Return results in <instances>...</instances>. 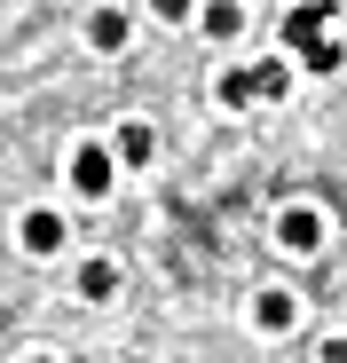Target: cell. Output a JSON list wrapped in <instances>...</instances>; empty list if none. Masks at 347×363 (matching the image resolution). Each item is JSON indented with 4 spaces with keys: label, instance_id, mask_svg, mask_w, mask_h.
I'll list each match as a JSON object with an SVG mask.
<instances>
[{
    "label": "cell",
    "instance_id": "obj_12",
    "mask_svg": "<svg viewBox=\"0 0 347 363\" xmlns=\"http://www.w3.org/2000/svg\"><path fill=\"white\" fill-rule=\"evenodd\" d=\"M150 16H166V24H190V16H198V0H150Z\"/></svg>",
    "mask_w": 347,
    "mask_h": 363
},
{
    "label": "cell",
    "instance_id": "obj_4",
    "mask_svg": "<svg viewBox=\"0 0 347 363\" xmlns=\"http://www.w3.org/2000/svg\"><path fill=\"white\" fill-rule=\"evenodd\" d=\"M245 87H253V103H284L292 95V64L284 55H261V64H245Z\"/></svg>",
    "mask_w": 347,
    "mask_h": 363
},
{
    "label": "cell",
    "instance_id": "obj_5",
    "mask_svg": "<svg viewBox=\"0 0 347 363\" xmlns=\"http://www.w3.org/2000/svg\"><path fill=\"white\" fill-rule=\"evenodd\" d=\"M127 40H135L127 9H95V16H87V48H95V55H119Z\"/></svg>",
    "mask_w": 347,
    "mask_h": 363
},
{
    "label": "cell",
    "instance_id": "obj_2",
    "mask_svg": "<svg viewBox=\"0 0 347 363\" xmlns=\"http://www.w3.org/2000/svg\"><path fill=\"white\" fill-rule=\"evenodd\" d=\"M16 229H24V253H40V261H55V253H64V237H72V221L55 213V206H32Z\"/></svg>",
    "mask_w": 347,
    "mask_h": 363
},
{
    "label": "cell",
    "instance_id": "obj_15",
    "mask_svg": "<svg viewBox=\"0 0 347 363\" xmlns=\"http://www.w3.org/2000/svg\"><path fill=\"white\" fill-rule=\"evenodd\" d=\"M300 9H324V0H300Z\"/></svg>",
    "mask_w": 347,
    "mask_h": 363
},
{
    "label": "cell",
    "instance_id": "obj_10",
    "mask_svg": "<svg viewBox=\"0 0 347 363\" xmlns=\"http://www.w3.org/2000/svg\"><path fill=\"white\" fill-rule=\"evenodd\" d=\"M79 292L87 300H110V292H119V261H79Z\"/></svg>",
    "mask_w": 347,
    "mask_h": 363
},
{
    "label": "cell",
    "instance_id": "obj_3",
    "mask_svg": "<svg viewBox=\"0 0 347 363\" xmlns=\"http://www.w3.org/2000/svg\"><path fill=\"white\" fill-rule=\"evenodd\" d=\"M276 245H284V253H316V245H324V213H316V206H284V213H276Z\"/></svg>",
    "mask_w": 347,
    "mask_h": 363
},
{
    "label": "cell",
    "instance_id": "obj_13",
    "mask_svg": "<svg viewBox=\"0 0 347 363\" xmlns=\"http://www.w3.org/2000/svg\"><path fill=\"white\" fill-rule=\"evenodd\" d=\"M324 363H347V340H324Z\"/></svg>",
    "mask_w": 347,
    "mask_h": 363
},
{
    "label": "cell",
    "instance_id": "obj_14",
    "mask_svg": "<svg viewBox=\"0 0 347 363\" xmlns=\"http://www.w3.org/2000/svg\"><path fill=\"white\" fill-rule=\"evenodd\" d=\"M24 363H64V355H24Z\"/></svg>",
    "mask_w": 347,
    "mask_h": 363
},
{
    "label": "cell",
    "instance_id": "obj_7",
    "mask_svg": "<svg viewBox=\"0 0 347 363\" xmlns=\"http://www.w3.org/2000/svg\"><path fill=\"white\" fill-rule=\"evenodd\" d=\"M150 150H158V135L142 127V118H127V127L110 135V166H150Z\"/></svg>",
    "mask_w": 347,
    "mask_h": 363
},
{
    "label": "cell",
    "instance_id": "obj_8",
    "mask_svg": "<svg viewBox=\"0 0 347 363\" xmlns=\"http://www.w3.org/2000/svg\"><path fill=\"white\" fill-rule=\"evenodd\" d=\"M292 316H300L292 292H261V300H253V324H261V332H292Z\"/></svg>",
    "mask_w": 347,
    "mask_h": 363
},
{
    "label": "cell",
    "instance_id": "obj_1",
    "mask_svg": "<svg viewBox=\"0 0 347 363\" xmlns=\"http://www.w3.org/2000/svg\"><path fill=\"white\" fill-rule=\"evenodd\" d=\"M64 174H72V190H79V198H110V182H119V166H110V150H103V143H79Z\"/></svg>",
    "mask_w": 347,
    "mask_h": 363
},
{
    "label": "cell",
    "instance_id": "obj_6",
    "mask_svg": "<svg viewBox=\"0 0 347 363\" xmlns=\"http://www.w3.org/2000/svg\"><path fill=\"white\" fill-rule=\"evenodd\" d=\"M292 55H300V64H308V72H324V79H331V72H347V40H331V24H324L316 40H300Z\"/></svg>",
    "mask_w": 347,
    "mask_h": 363
},
{
    "label": "cell",
    "instance_id": "obj_11",
    "mask_svg": "<svg viewBox=\"0 0 347 363\" xmlns=\"http://www.w3.org/2000/svg\"><path fill=\"white\" fill-rule=\"evenodd\" d=\"M213 95H221V111H245V103H253L245 72H221V79H213Z\"/></svg>",
    "mask_w": 347,
    "mask_h": 363
},
{
    "label": "cell",
    "instance_id": "obj_9",
    "mask_svg": "<svg viewBox=\"0 0 347 363\" xmlns=\"http://www.w3.org/2000/svg\"><path fill=\"white\" fill-rule=\"evenodd\" d=\"M237 24H245V16H237V0H205V9H198V32H205V40H229Z\"/></svg>",
    "mask_w": 347,
    "mask_h": 363
}]
</instances>
